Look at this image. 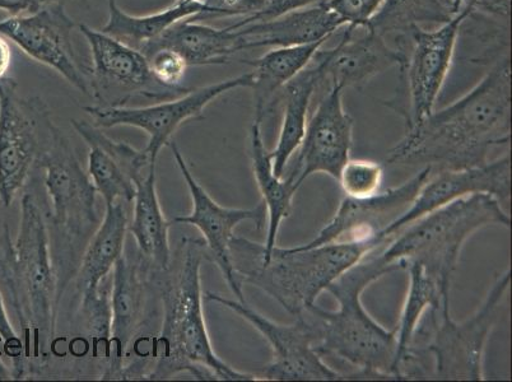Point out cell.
I'll return each instance as SVG.
<instances>
[{
  "label": "cell",
  "mask_w": 512,
  "mask_h": 382,
  "mask_svg": "<svg viewBox=\"0 0 512 382\" xmlns=\"http://www.w3.org/2000/svg\"><path fill=\"white\" fill-rule=\"evenodd\" d=\"M356 31L347 26L334 48L316 51L314 58L321 67V86H339L346 90L365 85L392 67H398L403 73L407 54L389 45L375 32L365 30L360 37H355Z\"/></svg>",
  "instance_id": "20"
},
{
  "label": "cell",
  "mask_w": 512,
  "mask_h": 382,
  "mask_svg": "<svg viewBox=\"0 0 512 382\" xmlns=\"http://www.w3.org/2000/svg\"><path fill=\"white\" fill-rule=\"evenodd\" d=\"M203 12L204 6L199 0L192 3H175L174 6L155 15L137 17L121 11L115 0H109V20L101 31L142 53L175 23L197 17Z\"/></svg>",
  "instance_id": "29"
},
{
  "label": "cell",
  "mask_w": 512,
  "mask_h": 382,
  "mask_svg": "<svg viewBox=\"0 0 512 382\" xmlns=\"http://www.w3.org/2000/svg\"><path fill=\"white\" fill-rule=\"evenodd\" d=\"M488 226L510 228L511 217L500 200L490 194H473L426 214L389 237L379 250L385 263L399 270L417 263L450 297L451 282L460 254L470 237Z\"/></svg>",
  "instance_id": "6"
},
{
  "label": "cell",
  "mask_w": 512,
  "mask_h": 382,
  "mask_svg": "<svg viewBox=\"0 0 512 382\" xmlns=\"http://www.w3.org/2000/svg\"><path fill=\"white\" fill-rule=\"evenodd\" d=\"M451 16L467 12L468 17H488L509 25L511 0H442Z\"/></svg>",
  "instance_id": "37"
},
{
  "label": "cell",
  "mask_w": 512,
  "mask_h": 382,
  "mask_svg": "<svg viewBox=\"0 0 512 382\" xmlns=\"http://www.w3.org/2000/svg\"><path fill=\"white\" fill-rule=\"evenodd\" d=\"M58 2L64 3V0H0V11L7 12L13 17L30 16Z\"/></svg>",
  "instance_id": "38"
},
{
  "label": "cell",
  "mask_w": 512,
  "mask_h": 382,
  "mask_svg": "<svg viewBox=\"0 0 512 382\" xmlns=\"http://www.w3.org/2000/svg\"><path fill=\"white\" fill-rule=\"evenodd\" d=\"M72 125L90 147L88 176L97 194L104 199L105 207L119 199L132 203L136 183L144 177L143 170L151 165L144 149L138 151L128 143L114 141L101 128L85 120H72Z\"/></svg>",
  "instance_id": "21"
},
{
  "label": "cell",
  "mask_w": 512,
  "mask_h": 382,
  "mask_svg": "<svg viewBox=\"0 0 512 382\" xmlns=\"http://www.w3.org/2000/svg\"><path fill=\"white\" fill-rule=\"evenodd\" d=\"M169 147L172 156L175 158L181 175H183L186 185H188L190 197H192L193 209L186 216H178L172 220L179 225H190L197 227L204 237V244L207 248L208 262L217 265L220 269L223 279H225L228 288L236 296V300L246 302L244 284L237 276L232 263L231 242L235 239V230L240 223L251 221L256 223L258 228L263 226L267 211L263 203L250 209L227 208L218 204L208 191L198 183L195 176L186 163L183 153L176 146L175 142H170Z\"/></svg>",
  "instance_id": "14"
},
{
  "label": "cell",
  "mask_w": 512,
  "mask_h": 382,
  "mask_svg": "<svg viewBox=\"0 0 512 382\" xmlns=\"http://www.w3.org/2000/svg\"><path fill=\"white\" fill-rule=\"evenodd\" d=\"M325 43L285 46L276 48L263 57L248 62L254 67L255 118L264 121L265 116L279 100V93L291 79L304 71Z\"/></svg>",
  "instance_id": "28"
},
{
  "label": "cell",
  "mask_w": 512,
  "mask_h": 382,
  "mask_svg": "<svg viewBox=\"0 0 512 382\" xmlns=\"http://www.w3.org/2000/svg\"><path fill=\"white\" fill-rule=\"evenodd\" d=\"M12 62V51L7 37L0 35V79L6 77Z\"/></svg>",
  "instance_id": "39"
},
{
  "label": "cell",
  "mask_w": 512,
  "mask_h": 382,
  "mask_svg": "<svg viewBox=\"0 0 512 382\" xmlns=\"http://www.w3.org/2000/svg\"><path fill=\"white\" fill-rule=\"evenodd\" d=\"M467 12L453 16L434 30L413 27L409 32L406 76L409 107L403 114L407 129L414 127L435 110L446 77L449 76L456 44Z\"/></svg>",
  "instance_id": "15"
},
{
  "label": "cell",
  "mask_w": 512,
  "mask_h": 382,
  "mask_svg": "<svg viewBox=\"0 0 512 382\" xmlns=\"http://www.w3.org/2000/svg\"><path fill=\"white\" fill-rule=\"evenodd\" d=\"M510 135L511 67L505 55L467 95L407 129L386 163L432 172L472 169L509 147Z\"/></svg>",
  "instance_id": "1"
},
{
  "label": "cell",
  "mask_w": 512,
  "mask_h": 382,
  "mask_svg": "<svg viewBox=\"0 0 512 382\" xmlns=\"http://www.w3.org/2000/svg\"><path fill=\"white\" fill-rule=\"evenodd\" d=\"M344 25L353 29H366L379 11L384 0H321Z\"/></svg>",
  "instance_id": "36"
},
{
  "label": "cell",
  "mask_w": 512,
  "mask_h": 382,
  "mask_svg": "<svg viewBox=\"0 0 512 382\" xmlns=\"http://www.w3.org/2000/svg\"><path fill=\"white\" fill-rule=\"evenodd\" d=\"M510 176L509 152L472 169L431 172L411 208L381 235V239L397 234L426 214L468 195L490 194L502 204L507 203L510 200Z\"/></svg>",
  "instance_id": "18"
},
{
  "label": "cell",
  "mask_w": 512,
  "mask_h": 382,
  "mask_svg": "<svg viewBox=\"0 0 512 382\" xmlns=\"http://www.w3.org/2000/svg\"><path fill=\"white\" fill-rule=\"evenodd\" d=\"M409 276L408 292L404 301L397 328V372L399 380L402 379L400 368L407 360L417 330L428 311L439 310L444 304H450V297L442 293L439 284L434 278L428 276L425 269L417 263L407 264Z\"/></svg>",
  "instance_id": "30"
},
{
  "label": "cell",
  "mask_w": 512,
  "mask_h": 382,
  "mask_svg": "<svg viewBox=\"0 0 512 382\" xmlns=\"http://www.w3.org/2000/svg\"><path fill=\"white\" fill-rule=\"evenodd\" d=\"M262 124V119L254 118L250 129V144L251 166L268 217L267 239L264 244H258V253L262 258H267L277 246L282 222L291 216L297 190L286 176L274 174L271 156L263 141Z\"/></svg>",
  "instance_id": "27"
},
{
  "label": "cell",
  "mask_w": 512,
  "mask_h": 382,
  "mask_svg": "<svg viewBox=\"0 0 512 382\" xmlns=\"http://www.w3.org/2000/svg\"><path fill=\"white\" fill-rule=\"evenodd\" d=\"M379 250L330 284L327 292L337 300V310L315 304L299 315L313 325L320 356L337 357L357 368L355 374H348V380H399L397 332L377 323L362 304V293L370 284L399 270L385 263Z\"/></svg>",
  "instance_id": "4"
},
{
  "label": "cell",
  "mask_w": 512,
  "mask_h": 382,
  "mask_svg": "<svg viewBox=\"0 0 512 382\" xmlns=\"http://www.w3.org/2000/svg\"><path fill=\"white\" fill-rule=\"evenodd\" d=\"M90 46L91 97L101 106H123L133 96L176 99L188 90H172L153 78L146 55L102 31L79 25Z\"/></svg>",
  "instance_id": "12"
},
{
  "label": "cell",
  "mask_w": 512,
  "mask_h": 382,
  "mask_svg": "<svg viewBox=\"0 0 512 382\" xmlns=\"http://www.w3.org/2000/svg\"><path fill=\"white\" fill-rule=\"evenodd\" d=\"M104 220L91 237L74 277L79 306L96 300L106 290L102 288L121 255L128 231V214L123 203L105 207Z\"/></svg>",
  "instance_id": "23"
},
{
  "label": "cell",
  "mask_w": 512,
  "mask_h": 382,
  "mask_svg": "<svg viewBox=\"0 0 512 382\" xmlns=\"http://www.w3.org/2000/svg\"><path fill=\"white\" fill-rule=\"evenodd\" d=\"M511 270L497 277L481 306L463 321L451 316L450 304L427 312V325H420L416 337L426 340L420 352L430 354L435 380H484V352L495 329L502 302L509 291Z\"/></svg>",
  "instance_id": "8"
},
{
  "label": "cell",
  "mask_w": 512,
  "mask_h": 382,
  "mask_svg": "<svg viewBox=\"0 0 512 382\" xmlns=\"http://www.w3.org/2000/svg\"><path fill=\"white\" fill-rule=\"evenodd\" d=\"M206 301L235 312L254 326L272 348V361L262 371L263 381H337L348 380V374L333 370L315 349L313 325L297 316L291 325L279 324L251 309L246 302L228 300L207 292Z\"/></svg>",
  "instance_id": "11"
},
{
  "label": "cell",
  "mask_w": 512,
  "mask_h": 382,
  "mask_svg": "<svg viewBox=\"0 0 512 382\" xmlns=\"http://www.w3.org/2000/svg\"><path fill=\"white\" fill-rule=\"evenodd\" d=\"M346 198L366 199L380 193L384 183V167L369 160H349L344 163L337 180Z\"/></svg>",
  "instance_id": "33"
},
{
  "label": "cell",
  "mask_w": 512,
  "mask_h": 382,
  "mask_svg": "<svg viewBox=\"0 0 512 382\" xmlns=\"http://www.w3.org/2000/svg\"><path fill=\"white\" fill-rule=\"evenodd\" d=\"M388 241L386 237L385 240L328 244L310 249L276 246L267 258H262L256 242L235 236L231 256L242 284H251L267 293L296 318L315 305L330 284Z\"/></svg>",
  "instance_id": "5"
},
{
  "label": "cell",
  "mask_w": 512,
  "mask_h": 382,
  "mask_svg": "<svg viewBox=\"0 0 512 382\" xmlns=\"http://www.w3.org/2000/svg\"><path fill=\"white\" fill-rule=\"evenodd\" d=\"M199 2V0H176V3H192Z\"/></svg>",
  "instance_id": "40"
},
{
  "label": "cell",
  "mask_w": 512,
  "mask_h": 382,
  "mask_svg": "<svg viewBox=\"0 0 512 382\" xmlns=\"http://www.w3.org/2000/svg\"><path fill=\"white\" fill-rule=\"evenodd\" d=\"M74 22L58 2L30 16H9L0 21V35L15 43L23 53L46 65L91 96L90 68L79 62L73 46Z\"/></svg>",
  "instance_id": "13"
},
{
  "label": "cell",
  "mask_w": 512,
  "mask_h": 382,
  "mask_svg": "<svg viewBox=\"0 0 512 382\" xmlns=\"http://www.w3.org/2000/svg\"><path fill=\"white\" fill-rule=\"evenodd\" d=\"M0 340H2L4 353L12 360V380L29 379L30 372L25 358V346H23L21 335L16 333L9 321L2 293H0Z\"/></svg>",
  "instance_id": "35"
},
{
  "label": "cell",
  "mask_w": 512,
  "mask_h": 382,
  "mask_svg": "<svg viewBox=\"0 0 512 382\" xmlns=\"http://www.w3.org/2000/svg\"><path fill=\"white\" fill-rule=\"evenodd\" d=\"M179 265L174 272L153 274L160 291L164 320L155 340L156 365L144 380H169L188 372L197 380L259 381L227 365L214 352L203 310L200 269L208 260L206 244L184 239L180 245Z\"/></svg>",
  "instance_id": "3"
},
{
  "label": "cell",
  "mask_w": 512,
  "mask_h": 382,
  "mask_svg": "<svg viewBox=\"0 0 512 382\" xmlns=\"http://www.w3.org/2000/svg\"><path fill=\"white\" fill-rule=\"evenodd\" d=\"M158 48L179 51L189 65L225 64L232 55L246 50L244 37L234 27L214 29L190 18L175 23L142 53L147 55Z\"/></svg>",
  "instance_id": "24"
},
{
  "label": "cell",
  "mask_w": 512,
  "mask_h": 382,
  "mask_svg": "<svg viewBox=\"0 0 512 382\" xmlns=\"http://www.w3.org/2000/svg\"><path fill=\"white\" fill-rule=\"evenodd\" d=\"M146 58L153 78L160 85L172 88V90H183L180 83L185 77L189 64L179 51L171 48H158L147 54Z\"/></svg>",
  "instance_id": "34"
},
{
  "label": "cell",
  "mask_w": 512,
  "mask_h": 382,
  "mask_svg": "<svg viewBox=\"0 0 512 382\" xmlns=\"http://www.w3.org/2000/svg\"><path fill=\"white\" fill-rule=\"evenodd\" d=\"M204 6L202 15L190 18L193 21L212 18L244 17L242 23L273 20L297 9L305 8L320 0H200Z\"/></svg>",
  "instance_id": "32"
},
{
  "label": "cell",
  "mask_w": 512,
  "mask_h": 382,
  "mask_svg": "<svg viewBox=\"0 0 512 382\" xmlns=\"http://www.w3.org/2000/svg\"><path fill=\"white\" fill-rule=\"evenodd\" d=\"M451 16L442 0H384L379 11L367 23L366 29L383 36H393L394 40H409L413 27L426 23L444 25Z\"/></svg>",
  "instance_id": "31"
},
{
  "label": "cell",
  "mask_w": 512,
  "mask_h": 382,
  "mask_svg": "<svg viewBox=\"0 0 512 382\" xmlns=\"http://www.w3.org/2000/svg\"><path fill=\"white\" fill-rule=\"evenodd\" d=\"M113 270L109 358L101 380H123L125 354L146 320L153 272L141 255L137 260L121 255Z\"/></svg>",
  "instance_id": "19"
},
{
  "label": "cell",
  "mask_w": 512,
  "mask_h": 382,
  "mask_svg": "<svg viewBox=\"0 0 512 382\" xmlns=\"http://www.w3.org/2000/svg\"><path fill=\"white\" fill-rule=\"evenodd\" d=\"M59 128L40 97H23L15 79H0V203L8 208Z\"/></svg>",
  "instance_id": "9"
},
{
  "label": "cell",
  "mask_w": 512,
  "mask_h": 382,
  "mask_svg": "<svg viewBox=\"0 0 512 382\" xmlns=\"http://www.w3.org/2000/svg\"><path fill=\"white\" fill-rule=\"evenodd\" d=\"M37 166L45 171L46 193L51 200L50 212L45 213L51 254L64 295L101 223L96 209L97 191L72 142L60 128Z\"/></svg>",
  "instance_id": "7"
},
{
  "label": "cell",
  "mask_w": 512,
  "mask_h": 382,
  "mask_svg": "<svg viewBox=\"0 0 512 382\" xmlns=\"http://www.w3.org/2000/svg\"><path fill=\"white\" fill-rule=\"evenodd\" d=\"M343 88L330 86L307 121L297 160L287 179L299 190L310 176L325 174L338 180L351 158L355 123L343 106Z\"/></svg>",
  "instance_id": "17"
},
{
  "label": "cell",
  "mask_w": 512,
  "mask_h": 382,
  "mask_svg": "<svg viewBox=\"0 0 512 382\" xmlns=\"http://www.w3.org/2000/svg\"><path fill=\"white\" fill-rule=\"evenodd\" d=\"M0 281L21 326L30 376L48 362L57 335L60 291L46 214L32 193L23 194L17 239L4 223L0 234Z\"/></svg>",
  "instance_id": "2"
},
{
  "label": "cell",
  "mask_w": 512,
  "mask_h": 382,
  "mask_svg": "<svg viewBox=\"0 0 512 382\" xmlns=\"http://www.w3.org/2000/svg\"><path fill=\"white\" fill-rule=\"evenodd\" d=\"M254 73H245L226 81L213 83L197 90L188 91L183 96L161 104L143 107L87 106L93 123L101 129L133 127L148 134V144L144 148L151 165H156L161 149L169 146L172 135L189 120L203 119L204 110L218 97L237 88H251ZM150 165V166H151Z\"/></svg>",
  "instance_id": "10"
},
{
  "label": "cell",
  "mask_w": 512,
  "mask_h": 382,
  "mask_svg": "<svg viewBox=\"0 0 512 382\" xmlns=\"http://www.w3.org/2000/svg\"><path fill=\"white\" fill-rule=\"evenodd\" d=\"M431 172L430 167H423L406 183L397 188L380 191L374 197L366 199L344 197L332 220L324 226L314 240L299 245L300 248L310 249L328 244L385 240L381 239V235L411 208Z\"/></svg>",
  "instance_id": "16"
},
{
  "label": "cell",
  "mask_w": 512,
  "mask_h": 382,
  "mask_svg": "<svg viewBox=\"0 0 512 382\" xmlns=\"http://www.w3.org/2000/svg\"><path fill=\"white\" fill-rule=\"evenodd\" d=\"M133 221L129 231L137 242L139 255L153 272L170 268L172 251L169 240L171 221H167L158 200L156 165L148 167V174L136 183Z\"/></svg>",
  "instance_id": "25"
},
{
  "label": "cell",
  "mask_w": 512,
  "mask_h": 382,
  "mask_svg": "<svg viewBox=\"0 0 512 382\" xmlns=\"http://www.w3.org/2000/svg\"><path fill=\"white\" fill-rule=\"evenodd\" d=\"M321 87V67L315 58L304 71L291 79L279 93L283 102V118L278 141L269 152L273 171L279 177L285 176L288 162L301 146L307 127V115L316 90Z\"/></svg>",
  "instance_id": "26"
},
{
  "label": "cell",
  "mask_w": 512,
  "mask_h": 382,
  "mask_svg": "<svg viewBox=\"0 0 512 382\" xmlns=\"http://www.w3.org/2000/svg\"><path fill=\"white\" fill-rule=\"evenodd\" d=\"M234 29L244 37L246 50L285 48L327 41L330 36L344 26L323 2L297 9L273 20L250 23H234Z\"/></svg>",
  "instance_id": "22"
}]
</instances>
